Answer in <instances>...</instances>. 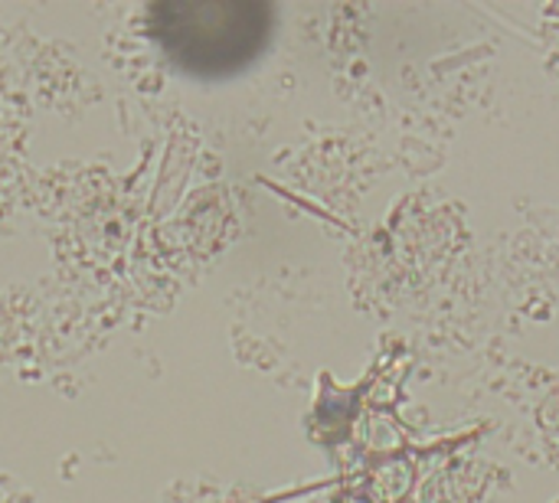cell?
Here are the masks:
<instances>
[{
  "label": "cell",
  "mask_w": 559,
  "mask_h": 503,
  "mask_svg": "<svg viewBox=\"0 0 559 503\" xmlns=\"http://www.w3.org/2000/svg\"><path fill=\"white\" fill-rule=\"evenodd\" d=\"M147 29L177 69L223 79L262 52L272 13L255 0H160L147 10Z\"/></svg>",
  "instance_id": "6da1fadb"
}]
</instances>
